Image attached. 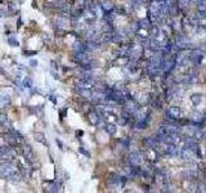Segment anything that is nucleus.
Here are the masks:
<instances>
[{
  "instance_id": "nucleus-1",
  "label": "nucleus",
  "mask_w": 206,
  "mask_h": 193,
  "mask_svg": "<svg viewBox=\"0 0 206 193\" xmlns=\"http://www.w3.org/2000/svg\"><path fill=\"white\" fill-rule=\"evenodd\" d=\"M0 159L3 160V162L12 163L17 160V156L9 147H0Z\"/></svg>"
},
{
  "instance_id": "nucleus-2",
  "label": "nucleus",
  "mask_w": 206,
  "mask_h": 193,
  "mask_svg": "<svg viewBox=\"0 0 206 193\" xmlns=\"http://www.w3.org/2000/svg\"><path fill=\"white\" fill-rule=\"evenodd\" d=\"M14 173V169L12 166V163H8V162H3L2 165H0V175H3L4 178H8Z\"/></svg>"
},
{
  "instance_id": "nucleus-3",
  "label": "nucleus",
  "mask_w": 206,
  "mask_h": 193,
  "mask_svg": "<svg viewBox=\"0 0 206 193\" xmlns=\"http://www.w3.org/2000/svg\"><path fill=\"white\" fill-rule=\"evenodd\" d=\"M22 152H23V156L26 157L28 161H31L34 159V152H32V148L30 146H23V148H22Z\"/></svg>"
},
{
  "instance_id": "nucleus-4",
  "label": "nucleus",
  "mask_w": 206,
  "mask_h": 193,
  "mask_svg": "<svg viewBox=\"0 0 206 193\" xmlns=\"http://www.w3.org/2000/svg\"><path fill=\"white\" fill-rule=\"evenodd\" d=\"M10 103V97L8 94H0V107H6Z\"/></svg>"
},
{
  "instance_id": "nucleus-5",
  "label": "nucleus",
  "mask_w": 206,
  "mask_h": 193,
  "mask_svg": "<svg viewBox=\"0 0 206 193\" xmlns=\"http://www.w3.org/2000/svg\"><path fill=\"white\" fill-rule=\"evenodd\" d=\"M0 126L2 127H9V120L5 113H0Z\"/></svg>"
},
{
  "instance_id": "nucleus-6",
  "label": "nucleus",
  "mask_w": 206,
  "mask_h": 193,
  "mask_svg": "<svg viewBox=\"0 0 206 193\" xmlns=\"http://www.w3.org/2000/svg\"><path fill=\"white\" fill-rule=\"evenodd\" d=\"M35 140H36V142H39V143H41V144H45V146H47V139H45V135L41 134V133L35 134Z\"/></svg>"
},
{
  "instance_id": "nucleus-7",
  "label": "nucleus",
  "mask_w": 206,
  "mask_h": 193,
  "mask_svg": "<svg viewBox=\"0 0 206 193\" xmlns=\"http://www.w3.org/2000/svg\"><path fill=\"white\" fill-rule=\"evenodd\" d=\"M5 140L8 142L10 146H17V144H18V142H17L16 137H12V135H6V137H5Z\"/></svg>"
},
{
  "instance_id": "nucleus-8",
  "label": "nucleus",
  "mask_w": 206,
  "mask_h": 193,
  "mask_svg": "<svg viewBox=\"0 0 206 193\" xmlns=\"http://www.w3.org/2000/svg\"><path fill=\"white\" fill-rule=\"evenodd\" d=\"M49 191H50V192H57V191H58V185H57V184H53V185L50 187Z\"/></svg>"
},
{
  "instance_id": "nucleus-9",
  "label": "nucleus",
  "mask_w": 206,
  "mask_h": 193,
  "mask_svg": "<svg viewBox=\"0 0 206 193\" xmlns=\"http://www.w3.org/2000/svg\"><path fill=\"white\" fill-rule=\"evenodd\" d=\"M107 130H108V133H111V134H112V133H115V127H113L112 125H109V126L107 127Z\"/></svg>"
},
{
  "instance_id": "nucleus-10",
  "label": "nucleus",
  "mask_w": 206,
  "mask_h": 193,
  "mask_svg": "<svg viewBox=\"0 0 206 193\" xmlns=\"http://www.w3.org/2000/svg\"><path fill=\"white\" fill-rule=\"evenodd\" d=\"M9 42H10V45H14V46H16V45H18V42H17V40H13L12 38L9 39Z\"/></svg>"
},
{
  "instance_id": "nucleus-11",
  "label": "nucleus",
  "mask_w": 206,
  "mask_h": 193,
  "mask_svg": "<svg viewBox=\"0 0 206 193\" xmlns=\"http://www.w3.org/2000/svg\"><path fill=\"white\" fill-rule=\"evenodd\" d=\"M30 64H31V67H34V68H35V67H38V62H36V61H31Z\"/></svg>"
}]
</instances>
